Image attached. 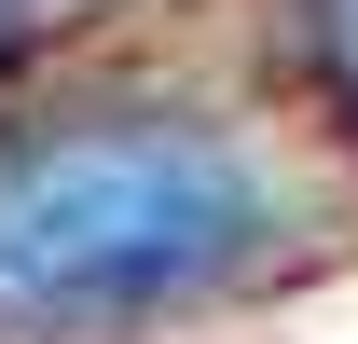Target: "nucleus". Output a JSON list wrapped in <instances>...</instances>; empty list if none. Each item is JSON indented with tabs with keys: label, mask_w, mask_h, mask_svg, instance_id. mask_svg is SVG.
<instances>
[{
	"label": "nucleus",
	"mask_w": 358,
	"mask_h": 344,
	"mask_svg": "<svg viewBox=\"0 0 358 344\" xmlns=\"http://www.w3.org/2000/svg\"><path fill=\"white\" fill-rule=\"evenodd\" d=\"M303 42L331 69V96H345V124H358V0H303Z\"/></svg>",
	"instance_id": "nucleus-2"
},
{
	"label": "nucleus",
	"mask_w": 358,
	"mask_h": 344,
	"mask_svg": "<svg viewBox=\"0 0 358 344\" xmlns=\"http://www.w3.org/2000/svg\"><path fill=\"white\" fill-rule=\"evenodd\" d=\"M14 42H28V0H0V55H14Z\"/></svg>",
	"instance_id": "nucleus-3"
},
{
	"label": "nucleus",
	"mask_w": 358,
	"mask_h": 344,
	"mask_svg": "<svg viewBox=\"0 0 358 344\" xmlns=\"http://www.w3.org/2000/svg\"><path fill=\"white\" fill-rule=\"evenodd\" d=\"M262 248L275 193L179 110H96L0 152V344H110L193 317Z\"/></svg>",
	"instance_id": "nucleus-1"
}]
</instances>
